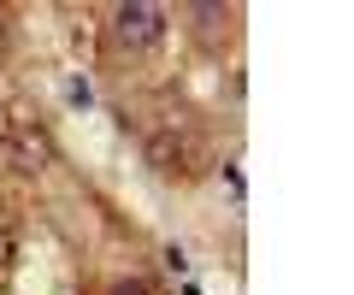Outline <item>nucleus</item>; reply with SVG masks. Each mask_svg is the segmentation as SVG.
<instances>
[{
    "mask_svg": "<svg viewBox=\"0 0 354 295\" xmlns=\"http://www.w3.org/2000/svg\"><path fill=\"white\" fill-rule=\"evenodd\" d=\"M113 36L124 41V48H153V41L165 36V12L148 6V0H130V6L113 12Z\"/></svg>",
    "mask_w": 354,
    "mask_h": 295,
    "instance_id": "obj_1",
    "label": "nucleus"
},
{
    "mask_svg": "<svg viewBox=\"0 0 354 295\" xmlns=\"http://www.w3.org/2000/svg\"><path fill=\"white\" fill-rule=\"evenodd\" d=\"M6 154H12L18 171H48L53 166V142H48V130H36V124H12Z\"/></svg>",
    "mask_w": 354,
    "mask_h": 295,
    "instance_id": "obj_2",
    "label": "nucleus"
},
{
    "mask_svg": "<svg viewBox=\"0 0 354 295\" xmlns=\"http://www.w3.org/2000/svg\"><path fill=\"white\" fill-rule=\"evenodd\" d=\"M183 160H189V142L177 136V130H153V136H148V166H153V171L177 178V171H189Z\"/></svg>",
    "mask_w": 354,
    "mask_h": 295,
    "instance_id": "obj_3",
    "label": "nucleus"
},
{
    "mask_svg": "<svg viewBox=\"0 0 354 295\" xmlns=\"http://www.w3.org/2000/svg\"><path fill=\"white\" fill-rule=\"evenodd\" d=\"M12 266H18V236L0 225V278H12Z\"/></svg>",
    "mask_w": 354,
    "mask_h": 295,
    "instance_id": "obj_4",
    "label": "nucleus"
},
{
    "mask_svg": "<svg viewBox=\"0 0 354 295\" xmlns=\"http://www.w3.org/2000/svg\"><path fill=\"white\" fill-rule=\"evenodd\" d=\"M113 295H148V283H142V278H118Z\"/></svg>",
    "mask_w": 354,
    "mask_h": 295,
    "instance_id": "obj_5",
    "label": "nucleus"
},
{
    "mask_svg": "<svg viewBox=\"0 0 354 295\" xmlns=\"http://www.w3.org/2000/svg\"><path fill=\"white\" fill-rule=\"evenodd\" d=\"M12 124H18V118L6 113V106H0V154H6V142H12Z\"/></svg>",
    "mask_w": 354,
    "mask_h": 295,
    "instance_id": "obj_6",
    "label": "nucleus"
}]
</instances>
